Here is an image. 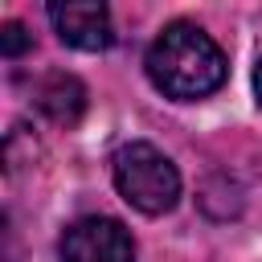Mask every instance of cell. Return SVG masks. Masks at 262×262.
<instances>
[{
	"instance_id": "cell-4",
	"label": "cell",
	"mask_w": 262,
	"mask_h": 262,
	"mask_svg": "<svg viewBox=\"0 0 262 262\" xmlns=\"http://www.w3.org/2000/svg\"><path fill=\"white\" fill-rule=\"evenodd\" d=\"M49 20L57 29V37L74 49H106L111 45V12L106 4H94V0H57L49 4Z\"/></svg>"
},
{
	"instance_id": "cell-1",
	"label": "cell",
	"mask_w": 262,
	"mask_h": 262,
	"mask_svg": "<svg viewBox=\"0 0 262 262\" xmlns=\"http://www.w3.org/2000/svg\"><path fill=\"white\" fill-rule=\"evenodd\" d=\"M147 78L156 90L180 102H196L225 82V53L196 25H168L147 49Z\"/></svg>"
},
{
	"instance_id": "cell-2",
	"label": "cell",
	"mask_w": 262,
	"mask_h": 262,
	"mask_svg": "<svg viewBox=\"0 0 262 262\" xmlns=\"http://www.w3.org/2000/svg\"><path fill=\"white\" fill-rule=\"evenodd\" d=\"M111 172H115L119 196L131 209L147 213V217H160V213H168L180 201V172H176V164L160 147H151L143 139L123 143L115 151V160H111Z\"/></svg>"
},
{
	"instance_id": "cell-7",
	"label": "cell",
	"mask_w": 262,
	"mask_h": 262,
	"mask_svg": "<svg viewBox=\"0 0 262 262\" xmlns=\"http://www.w3.org/2000/svg\"><path fill=\"white\" fill-rule=\"evenodd\" d=\"M254 90H258V102H262V61H258V70H254Z\"/></svg>"
},
{
	"instance_id": "cell-5",
	"label": "cell",
	"mask_w": 262,
	"mask_h": 262,
	"mask_svg": "<svg viewBox=\"0 0 262 262\" xmlns=\"http://www.w3.org/2000/svg\"><path fill=\"white\" fill-rule=\"evenodd\" d=\"M37 106H41L53 123H66V127H70V123L82 115V106H86V90H82V82L70 78V74H49V78L37 82Z\"/></svg>"
},
{
	"instance_id": "cell-3",
	"label": "cell",
	"mask_w": 262,
	"mask_h": 262,
	"mask_svg": "<svg viewBox=\"0 0 262 262\" xmlns=\"http://www.w3.org/2000/svg\"><path fill=\"white\" fill-rule=\"evenodd\" d=\"M61 262H135V242L115 217H82L61 233Z\"/></svg>"
},
{
	"instance_id": "cell-6",
	"label": "cell",
	"mask_w": 262,
	"mask_h": 262,
	"mask_svg": "<svg viewBox=\"0 0 262 262\" xmlns=\"http://www.w3.org/2000/svg\"><path fill=\"white\" fill-rule=\"evenodd\" d=\"M29 45H33V37L25 33V25H16V20L4 25V33H0V53H4V57H20Z\"/></svg>"
}]
</instances>
